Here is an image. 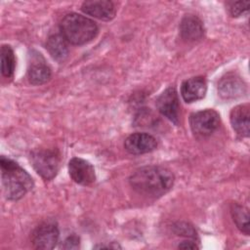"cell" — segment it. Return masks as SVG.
I'll list each match as a JSON object with an SVG mask.
<instances>
[{"label": "cell", "instance_id": "obj_1", "mask_svg": "<svg viewBox=\"0 0 250 250\" xmlns=\"http://www.w3.org/2000/svg\"><path fill=\"white\" fill-rule=\"evenodd\" d=\"M174 174L159 165H149L137 169L129 178L130 186L137 192L158 197L167 193L173 187Z\"/></svg>", "mask_w": 250, "mask_h": 250}, {"label": "cell", "instance_id": "obj_2", "mask_svg": "<svg viewBox=\"0 0 250 250\" xmlns=\"http://www.w3.org/2000/svg\"><path fill=\"white\" fill-rule=\"evenodd\" d=\"M0 166L2 192L6 199L17 201L32 189L34 183L31 176L17 162L2 155Z\"/></svg>", "mask_w": 250, "mask_h": 250}, {"label": "cell", "instance_id": "obj_3", "mask_svg": "<svg viewBox=\"0 0 250 250\" xmlns=\"http://www.w3.org/2000/svg\"><path fill=\"white\" fill-rule=\"evenodd\" d=\"M60 31L68 43L84 45L97 36L99 27L93 20L80 14L69 13L61 21Z\"/></svg>", "mask_w": 250, "mask_h": 250}, {"label": "cell", "instance_id": "obj_4", "mask_svg": "<svg viewBox=\"0 0 250 250\" xmlns=\"http://www.w3.org/2000/svg\"><path fill=\"white\" fill-rule=\"evenodd\" d=\"M34 170L45 181H51L59 172L62 156L58 148H36L30 152Z\"/></svg>", "mask_w": 250, "mask_h": 250}, {"label": "cell", "instance_id": "obj_5", "mask_svg": "<svg viewBox=\"0 0 250 250\" xmlns=\"http://www.w3.org/2000/svg\"><path fill=\"white\" fill-rule=\"evenodd\" d=\"M220 125V115L214 109L193 112L189 116V126L193 134L206 137L215 132Z\"/></svg>", "mask_w": 250, "mask_h": 250}, {"label": "cell", "instance_id": "obj_6", "mask_svg": "<svg viewBox=\"0 0 250 250\" xmlns=\"http://www.w3.org/2000/svg\"><path fill=\"white\" fill-rule=\"evenodd\" d=\"M60 236L59 228L53 221L40 224L32 232L31 242L35 249H53L58 243Z\"/></svg>", "mask_w": 250, "mask_h": 250}, {"label": "cell", "instance_id": "obj_7", "mask_svg": "<svg viewBox=\"0 0 250 250\" xmlns=\"http://www.w3.org/2000/svg\"><path fill=\"white\" fill-rule=\"evenodd\" d=\"M158 111L174 124L179 123L180 104L175 87H168L156 100Z\"/></svg>", "mask_w": 250, "mask_h": 250}, {"label": "cell", "instance_id": "obj_8", "mask_svg": "<svg viewBox=\"0 0 250 250\" xmlns=\"http://www.w3.org/2000/svg\"><path fill=\"white\" fill-rule=\"evenodd\" d=\"M70 178L81 186H90L96 181V173L93 165L80 157H73L68 163Z\"/></svg>", "mask_w": 250, "mask_h": 250}, {"label": "cell", "instance_id": "obj_9", "mask_svg": "<svg viewBox=\"0 0 250 250\" xmlns=\"http://www.w3.org/2000/svg\"><path fill=\"white\" fill-rule=\"evenodd\" d=\"M124 147L131 154H145L153 151L157 147V142L150 134L134 133L125 139Z\"/></svg>", "mask_w": 250, "mask_h": 250}, {"label": "cell", "instance_id": "obj_10", "mask_svg": "<svg viewBox=\"0 0 250 250\" xmlns=\"http://www.w3.org/2000/svg\"><path fill=\"white\" fill-rule=\"evenodd\" d=\"M218 92L222 99L233 100L245 94L246 84L238 75L229 73L221 78L218 84Z\"/></svg>", "mask_w": 250, "mask_h": 250}, {"label": "cell", "instance_id": "obj_11", "mask_svg": "<svg viewBox=\"0 0 250 250\" xmlns=\"http://www.w3.org/2000/svg\"><path fill=\"white\" fill-rule=\"evenodd\" d=\"M81 10L85 14L102 21H110L116 14L113 2L109 0H88L81 5Z\"/></svg>", "mask_w": 250, "mask_h": 250}, {"label": "cell", "instance_id": "obj_12", "mask_svg": "<svg viewBox=\"0 0 250 250\" xmlns=\"http://www.w3.org/2000/svg\"><path fill=\"white\" fill-rule=\"evenodd\" d=\"M207 84L202 76L185 80L181 86V95L186 103H193L203 99L206 95Z\"/></svg>", "mask_w": 250, "mask_h": 250}, {"label": "cell", "instance_id": "obj_13", "mask_svg": "<svg viewBox=\"0 0 250 250\" xmlns=\"http://www.w3.org/2000/svg\"><path fill=\"white\" fill-rule=\"evenodd\" d=\"M233 130L241 137H248L250 133V106L248 104L234 106L229 114Z\"/></svg>", "mask_w": 250, "mask_h": 250}, {"label": "cell", "instance_id": "obj_14", "mask_svg": "<svg viewBox=\"0 0 250 250\" xmlns=\"http://www.w3.org/2000/svg\"><path fill=\"white\" fill-rule=\"evenodd\" d=\"M180 34L188 42L201 39L204 34V26L201 20L194 15H186L180 23Z\"/></svg>", "mask_w": 250, "mask_h": 250}, {"label": "cell", "instance_id": "obj_15", "mask_svg": "<svg viewBox=\"0 0 250 250\" xmlns=\"http://www.w3.org/2000/svg\"><path fill=\"white\" fill-rule=\"evenodd\" d=\"M67 41L63 38L62 34H52L48 37L46 42V49L49 54L57 62H63L68 56Z\"/></svg>", "mask_w": 250, "mask_h": 250}, {"label": "cell", "instance_id": "obj_16", "mask_svg": "<svg viewBox=\"0 0 250 250\" xmlns=\"http://www.w3.org/2000/svg\"><path fill=\"white\" fill-rule=\"evenodd\" d=\"M28 80L32 85H42L48 82L52 76L51 68L44 61H36L32 62L27 71Z\"/></svg>", "mask_w": 250, "mask_h": 250}, {"label": "cell", "instance_id": "obj_17", "mask_svg": "<svg viewBox=\"0 0 250 250\" xmlns=\"http://www.w3.org/2000/svg\"><path fill=\"white\" fill-rule=\"evenodd\" d=\"M16 67L15 54L10 45L1 46V72L5 77H12Z\"/></svg>", "mask_w": 250, "mask_h": 250}, {"label": "cell", "instance_id": "obj_18", "mask_svg": "<svg viewBox=\"0 0 250 250\" xmlns=\"http://www.w3.org/2000/svg\"><path fill=\"white\" fill-rule=\"evenodd\" d=\"M230 213L236 227L240 231L249 234V212L248 209L237 203H233L230 208Z\"/></svg>", "mask_w": 250, "mask_h": 250}, {"label": "cell", "instance_id": "obj_19", "mask_svg": "<svg viewBox=\"0 0 250 250\" xmlns=\"http://www.w3.org/2000/svg\"><path fill=\"white\" fill-rule=\"evenodd\" d=\"M250 1H231L228 2V10L231 17H239L248 11Z\"/></svg>", "mask_w": 250, "mask_h": 250}, {"label": "cell", "instance_id": "obj_20", "mask_svg": "<svg viewBox=\"0 0 250 250\" xmlns=\"http://www.w3.org/2000/svg\"><path fill=\"white\" fill-rule=\"evenodd\" d=\"M174 229H175V232L178 233V235L181 234V235H185V236L192 237V238H194L196 236V232H195L194 229L187 223H177L174 226Z\"/></svg>", "mask_w": 250, "mask_h": 250}, {"label": "cell", "instance_id": "obj_21", "mask_svg": "<svg viewBox=\"0 0 250 250\" xmlns=\"http://www.w3.org/2000/svg\"><path fill=\"white\" fill-rule=\"evenodd\" d=\"M80 246V239L77 235L72 234L65 238L63 241L62 248L63 249H78Z\"/></svg>", "mask_w": 250, "mask_h": 250}, {"label": "cell", "instance_id": "obj_22", "mask_svg": "<svg viewBox=\"0 0 250 250\" xmlns=\"http://www.w3.org/2000/svg\"><path fill=\"white\" fill-rule=\"evenodd\" d=\"M179 249H198L199 246L192 240H186L178 245Z\"/></svg>", "mask_w": 250, "mask_h": 250}]
</instances>
